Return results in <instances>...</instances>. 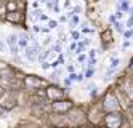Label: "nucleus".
Here are the masks:
<instances>
[{
    "instance_id": "nucleus-3",
    "label": "nucleus",
    "mask_w": 133,
    "mask_h": 128,
    "mask_svg": "<svg viewBox=\"0 0 133 128\" xmlns=\"http://www.w3.org/2000/svg\"><path fill=\"white\" fill-rule=\"evenodd\" d=\"M106 122H107V125H109V127H117V125H119V123H120V117H117V119H112V115H109V117H107L106 119Z\"/></svg>"
},
{
    "instance_id": "nucleus-12",
    "label": "nucleus",
    "mask_w": 133,
    "mask_h": 128,
    "mask_svg": "<svg viewBox=\"0 0 133 128\" xmlns=\"http://www.w3.org/2000/svg\"><path fill=\"white\" fill-rule=\"evenodd\" d=\"M40 2H47V0H40Z\"/></svg>"
},
{
    "instance_id": "nucleus-11",
    "label": "nucleus",
    "mask_w": 133,
    "mask_h": 128,
    "mask_svg": "<svg viewBox=\"0 0 133 128\" xmlns=\"http://www.w3.org/2000/svg\"><path fill=\"white\" fill-rule=\"evenodd\" d=\"M127 26H128V27H132V26H133V19H128V23H127Z\"/></svg>"
},
{
    "instance_id": "nucleus-1",
    "label": "nucleus",
    "mask_w": 133,
    "mask_h": 128,
    "mask_svg": "<svg viewBox=\"0 0 133 128\" xmlns=\"http://www.w3.org/2000/svg\"><path fill=\"white\" fill-rule=\"evenodd\" d=\"M37 53H39V50H37L35 46H27L26 50H24V56H26V59H29V61H35Z\"/></svg>"
},
{
    "instance_id": "nucleus-6",
    "label": "nucleus",
    "mask_w": 133,
    "mask_h": 128,
    "mask_svg": "<svg viewBox=\"0 0 133 128\" xmlns=\"http://www.w3.org/2000/svg\"><path fill=\"white\" fill-rule=\"evenodd\" d=\"M48 26L53 29V27H56V26H58V23H56V21H50V23H48Z\"/></svg>"
},
{
    "instance_id": "nucleus-4",
    "label": "nucleus",
    "mask_w": 133,
    "mask_h": 128,
    "mask_svg": "<svg viewBox=\"0 0 133 128\" xmlns=\"http://www.w3.org/2000/svg\"><path fill=\"white\" fill-rule=\"evenodd\" d=\"M7 42H8L10 46H15V45H16V37H15V35H8Z\"/></svg>"
},
{
    "instance_id": "nucleus-8",
    "label": "nucleus",
    "mask_w": 133,
    "mask_h": 128,
    "mask_svg": "<svg viewBox=\"0 0 133 128\" xmlns=\"http://www.w3.org/2000/svg\"><path fill=\"white\" fill-rule=\"evenodd\" d=\"M83 48H85V45H83V43H80V45H79V51H77V53H80V51H83Z\"/></svg>"
},
{
    "instance_id": "nucleus-2",
    "label": "nucleus",
    "mask_w": 133,
    "mask_h": 128,
    "mask_svg": "<svg viewBox=\"0 0 133 128\" xmlns=\"http://www.w3.org/2000/svg\"><path fill=\"white\" fill-rule=\"evenodd\" d=\"M53 107H55V110H64V109L71 107V102L69 101H59V102H55Z\"/></svg>"
},
{
    "instance_id": "nucleus-5",
    "label": "nucleus",
    "mask_w": 133,
    "mask_h": 128,
    "mask_svg": "<svg viewBox=\"0 0 133 128\" xmlns=\"http://www.w3.org/2000/svg\"><path fill=\"white\" fill-rule=\"evenodd\" d=\"M119 64H120V61H119V59H112V63H111V67H117Z\"/></svg>"
},
{
    "instance_id": "nucleus-10",
    "label": "nucleus",
    "mask_w": 133,
    "mask_h": 128,
    "mask_svg": "<svg viewBox=\"0 0 133 128\" xmlns=\"http://www.w3.org/2000/svg\"><path fill=\"white\" fill-rule=\"evenodd\" d=\"M125 37H127V38H128V37H133V32H130V30H128V32H125Z\"/></svg>"
},
{
    "instance_id": "nucleus-7",
    "label": "nucleus",
    "mask_w": 133,
    "mask_h": 128,
    "mask_svg": "<svg viewBox=\"0 0 133 128\" xmlns=\"http://www.w3.org/2000/svg\"><path fill=\"white\" fill-rule=\"evenodd\" d=\"M115 29H117V30H120V32L124 30V29H122V24H120V23H115Z\"/></svg>"
},
{
    "instance_id": "nucleus-9",
    "label": "nucleus",
    "mask_w": 133,
    "mask_h": 128,
    "mask_svg": "<svg viewBox=\"0 0 133 128\" xmlns=\"http://www.w3.org/2000/svg\"><path fill=\"white\" fill-rule=\"evenodd\" d=\"M53 50H56V51H61V46H59V45H53Z\"/></svg>"
}]
</instances>
